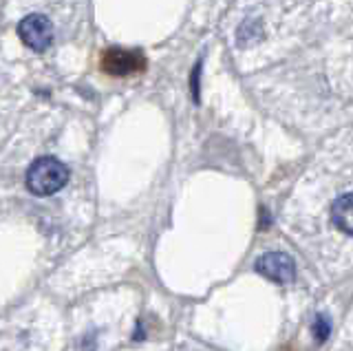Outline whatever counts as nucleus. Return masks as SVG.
Listing matches in <instances>:
<instances>
[{
    "label": "nucleus",
    "mask_w": 353,
    "mask_h": 351,
    "mask_svg": "<svg viewBox=\"0 0 353 351\" xmlns=\"http://www.w3.org/2000/svg\"><path fill=\"white\" fill-rule=\"evenodd\" d=\"M69 179V168L55 157H38L27 170V188L36 197L58 192Z\"/></svg>",
    "instance_id": "obj_1"
},
{
    "label": "nucleus",
    "mask_w": 353,
    "mask_h": 351,
    "mask_svg": "<svg viewBox=\"0 0 353 351\" xmlns=\"http://www.w3.org/2000/svg\"><path fill=\"white\" fill-rule=\"evenodd\" d=\"M331 221L345 234L353 237V192L340 194L331 208Z\"/></svg>",
    "instance_id": "obj_5"
},
{
    "label": "nucleus",
    "mask_w": 353,
    "mask_h": 351,
    "mask_svg": "<svg viewBox=\"0 0 353 351\" xmlns=\"http://www.w3.org/2000/svg\"><path fill=\"white\" fill-rule=\"evenodd\" d=\"M199 75H201V64H196V67H194V71H192V80H190L194 102H199Z\"/></svg>",
    "instance_id": "obj_7"
},
{
    "label": "nucleus",
    "mask_w": 353,
    "mask_h": 351,
    "mask_svg": "<svg viewBox=\"0 0 353 351\" xmlns=\"http://www.w3.org/2000/svg\"><path fill=\"white\" fill-rule=\"evenodd\" d=\"M329 332H331V323H329V318H327L325 314H318L316 323H314V336H316L318 343H323V340H327Z\"/></svg>",
    "instance_id": "obj_6"
},
{
    "label": "nucleus",
    "mask_w": 353,
    "mask_h": 351,
    "mask_svg": "<svg viewBox=\"0 0 353 351\" xmlns=\"http://www.w3.org/2000/svg\"><path fill=\"white\" fill-rule=\"evenodd\" d=\"M99 64L108 75H130L146 69V58L139 51L130 49H106Z\"/></svg>",
    "instance_id": "obj_3"
},
{
    "label": "nucleus",
    "mask_w": 353,
    "mask_h": 351,
    "mask_svg": "<svg viewBox=\"0 0 353 351\" xmlns=\"http://www.w3.org/2000/svg\"><path fill=\"white\" fill-rule=\"evenodd\" d=\"M256 272L274 283H292L296 277V265L292 257L283 252H268L256 261Z\"/></svg>",
    "instance_id": "obj_4"
},
{
    "label": "nucleus",
    "mask_w": 353,
    "mask_h": 351,
    "mask_svg": "<svg viewBox=\"0 0 353 351\" xmlns=\"http://www.w3.org/2000/svg\"><path fill=\"white\" fill-rule=\"evenodd\" d=\"M18 36L33 51H44V49L51 45V40H53V27H51L47 16L31 14V16L20 20Z\"/></svg>",
    "instance_id": "obj_2"
}]
</instances>
